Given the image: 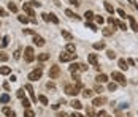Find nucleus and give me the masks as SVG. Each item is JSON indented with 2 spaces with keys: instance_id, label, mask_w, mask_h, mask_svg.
I'll list each match as a JSON object with an SVG mask.
<instances>
[{
  "instance_id": "nucleus-39",
  "label": "nucleus",
  "mask_w": 138,
  "mask_h": 117,
  "mask_svg": "<svg viewBox=\"0 0 138 117\" xmlns=\"http://www.w3.org/2000/svg\"><path fill=\"white\" fill-rule=\"evenodd\" d=\"M29 5H30V6H35V8H40V6H41V3H40L38 0H33V2H30Z\"/></svg>"
},
{
  "instance_id": "nucleus-7",
  "label": "nucleus",
  "mask_w": 138,
  "mask_h": 117,
  "mask_svg": "<svg viewBox=\"0 0 138 117\" xmlns=\"http://www.w3.org/2000/svg\"><path fill=\"white\" fill-rule=\"evenodd\" d=\"M127 19H129V22H130L132 30H133V32H138V22L135 21V18H133V16H127Z\"/></svg>"
},
{
  "instance_id": "nucleus-32",
  "label": "nucleus",
  "mask_w": 138,
  "mask_h": 117,
  "mask_svg": "<svg viewBox=\"0 0 138 117\" xmlns=\"http://www.w3.org/2000/svg\"><path fill=\"white\" fill-rule=\"evenodd\" d=\"M24 117H35V112L32 109H26V112H24Z\"/></svg>"
},
{
  "instance_id": "nucleus-18",
  "label": "nucleus",
  "mask_w": 138,
  "mask_h": 117,
  "mask_svg": "<svg viewBox=\"0 0 138 117\" xmlns=\"http://www.w3.org/2000/svg\"><path fill=\"white\" fill-rule=\"evenodd\" d=\"M62 37L65 38V40H68V41H72V40H73V35L70 33V32H67V30H62Z\"/></svg>"
},
{
  "instance_id": "nucleus-27",
  "label": "nucleus",
  "mask_w": 138,
  "mask_h": 117,
  "mask_svg": "<svg viewBox=\"0 0 138 117\" xmlns=\"http://www.w3.org/2000/svg\"><path fill=\"white\" fill-rule=\"evenodd\" d=\"M86 27H87V29H91V30H97L95 24H94V22H91V21H86Z\"/></svg>"
},
{
  "instance_id": "nucleus-22",
  "label": "nucleus",
  "mask_w": 138,
  "mask_h": 117,
  "mask_svg": "<svg viewBox=\"0 0 138 117\" xmlns=\"http://www.w3.org/2000/svg\"><path fill=\"white\" fill-rule=\"evenodd\" d=\"M70 71H72V73L79 71V63H72V65H70Z\"/></svg>"
},
{
  "instance_id": "nucleus-19",
  "label": "nucleus",
  "mask_w": 138,
  "mask_h": 117,
  "mask_svg": "<svg viewBox=\"0 0 138 117\" xmlns=\"http://www.w3.org/2000/svg\"><path fill=\"white\" fill-rule=\"evenodd\" d=\"M48 59H49V54H48V52H43V54H40V55H38V60L40 62H46Z\"/></svg>"
},
{
  "instance_id": "nucleus-52",
  "label": "nucleus",
  "mask_w": 138,
  "mask_h": 117,
  "mask_svg": "<svg viewBox=\"0 0 138 117\" xmlns=\"http://www.w3.org/2000/svg\"><path fill=\"white\" fill-rule=\"evenodd\" d=\"M13 57H14V59H19V57H21V51L18 49V51L14 52V55H13Z\"/></svg>"
},
{
  "instance_id": "nucleus-8",
  "label": "nucleus",
  "mask_w": 138,
  "mask_h": 117,
  "mask_svg": "<svg viewBox=\"0 0 138 117\" xmlns=\"http://www.w3.org/2000/svg\"><path fill=\"white\" fill-rule=\"evenodd\" d=\"M33 44L37 46H45V38L40 35H33Z\"/></svg>"
},
{
  "instance_id": "nucleus-2",
  "label": "nucleus",
  "mask_w": 138,
  "mask_h": 117,
  "mask_svg": "<svg viewBox=\"0 0 138 117\" xmlns=\"http://www.w3.org/2000/svg\"><path fill=\"white\" fill-rule=\"evenodd\" d=\"M24 59H26V62H33L35 60L33 48H32V46H27L26 49H24Z\"/></svg>"
},
{
  "instance_id": "nucleus-5",
  "label": "nucleus",
  "mask_w": 138,
  "mask_h": 117,
  "mask_svg": "<svg viewBox=\"0 0 138 117\" xmlns=\"http://www.w3.org/2000/svg\"><path fill=\"white\" fill-rule=\"evenodd\" d=\"M59 74H60V68H59L57 65H53V67L49 68V78L51 79H57Z\"/></svg>"
},
{
  "instance_id": "nucleus-12",
  "label": "nucleus",
  "mask_w": 138,
  "mask_h": 117,
  "mask_svg": "<svg viewBox=\"0 0 138 117\" xmlns=\"http://www.w3.org/2000/svg\"><path fill=\"white\" fill-rule=\"evenodd\" d=\"M87 62L97 67V54H89V57H87Z\"/></svg>"
},
{
  "instance_id": "nucleus-31",
  "label": "nucleus",
  "mask_w": 138,
  "mask_h": 117,
  "mask_svg": "<svg viewBox=\"0 0 138 117\" xmlns=\"http://www.w3.org/2000/svg\"><path fill=\"white\" fill-rule=\"evenodd\" d=\"M94 49H105V43H94Z\"/></svg>"
},
{
  "instance_id": "nucleus-48",
  "label": "nucleus",
  "mask_w": 138,
  "mask_h": 117,
  "mask_svg": "<svg viewBox=\"0 0 138 117\" xmlns=\"http://www.w3.org/2000/svg\"><path fill=\"white\" fill-rule=\"evenodd\" d=\"M97 117H108V114L105 112V111H100V112L97 114Z\"/></svg>"
},
{
  "instance_id": "nucleus-16",
  "label": "nucleus",
  "mask_w": 138,
  "mask_h": 117,
  "mask_svg": "<svg viewBox=\"0 0 138 117\" xmlns=\"http://www.w3.org/2000/svg\"><path fill=\"white\" fill-rule=\"evenodd\" d=\"M95 79L99 81V82H108V76H106V74H103V73H102V74H99V76H97Z\"/></svg>"
},
{
  "instance_id": "nucleus-46",
  "label": "nucleus",
  "mask_w": 138,
  "mask_h": 117,
  "mask_svg": "<svg viewBox=\"0 0 138 117\" xmlns=\"http://www.w3.org/2000/svg\"><path fill=\"white\" fill-rule=\"evenodd\" d=\"M95 21H97L99 24H103V22H105V19L102 18V16H97V18H95Z\"/></svg>"
},
{
  "instance_id": "nucleus-45",
  "label": "nucleus",
  "mask_w": 138,
  "mask_h": 117,
  "mask_svg": "<svg viewBox=\"0 0 138 117\" xmlns=\"http://www.w3.org/2000/svg\"><path fill=\"white\" fill-rule=\"evenodd\" d=\"M43 21H46V22H49V14H48V13H43Z\"/></svg>"
},
{
  "instance_id": "nucleus-25",
  "label": "nucleus",
  "mask_w": 138,
  "mask_h": 117,
  "mask_svg": "<svg viewBox=\"0 0 138 117\" xmlns=\"http://www.w3.org/2000/svg\"><path fill=\"white\" fill-rule=\"evenodd\" d=\"M86 116L94 117V109H92V106H87V108H86Z\"/></svg>"
},
{
  "instance_id": "nucleus-1",
  "label": "nucleus",
  "mask_w": 138,
  "mask_h": 117,
  "mask_svg": "<svg viewBox=\"0 0 138 117\" xmlns=\"http://www.w3.org/2000/svg\"><path fill=\"white\" fill-rule=\"evenodd\" d=\"M65 93L70 95V97H76L79 93V87L78 86H72V84H67L65 86Z\"/></svg>"
},
{
  "instance_id": "nucleus-33",
  "label": "nucleus",
  "mask_w": 138,
  "mask_h": 117,
  "mask_svg": "<svg viewBox=\"0 0 138 117\" xmlns=\"http://www.w3.org/2000/svg\"><path fill=\"white\" fill-rule=\"evenodd\" d=\"M8 41H10V38H8V37H3V38H2V44H0V46H2V48H7V46H8Z\"/></svg>"
},
{
  "instance_id": "nucleus-37",
  "label": "nucleus",
  "mask_w": 138,
  "mask_h": 117,
  "mask_svg": "<svg viewBox=\"0 0 138 117\" xmlns=\"http://www.w3.org/2000/svg\"><path fill=\"white\" fill-rule=\"evenodd\" d=\"M116 25H118L119 29H121V30H125V29H127V27H125V24H124V22H121V21H116Z\"/></svg>"
},
{
  "instance_id": "nucleus-38",
  "label": "nucleus",
  "mask_w": 138,
  "mask_h": 117,
  "mask_svg": "<svg viewBox=\"0 0 138 117\" xmlns=\"http://www.w3.org/2000/svg\"><path fill=\"white\" fill-rule=\"evenodd\" d=\"M8 60V55L5 52H2V51H0V62H7Z\"/></svg>"
},
{
  "instance_id": "nucleus-57",
  "label": "nucleus",
  "mask_w": 138,
  "mask_h": 117,
  "mask_svg": "<svg viewBox=\"0 0 138 117\" xmlns=\"http://www.w3.org/2000/svg\"><path fill=\"white\" fill-rule=\"evenodd\" d=\"M3 89H5V90H10V86H8V82L3 84Z\"/></svg>"
},
{
  "instance_id": "nucleus-47",
  "label": "nucleus",
  "mask_w": 138,
  "mask_h": 117,
  "mask_svg": "<svg viewBox=\"0 0 138 117\" xmlns=\"http://www.w3.org/2000/svg\"><path fill=\"white\" fill-rule=\"evenodd\" d=\"M118 13H119V16H121V18H127V14H125V11H124V10H118Z\"/></svg>"
},
{
  "instance_id": "nucleus-29",
  "label": "nucleus",
  "mask_w": 138,
  "mask_h": 117,
  "mask_svg": "<svg viewBox=\"0 0 138 117\" xmlns=\"http://www.w3.org/2000/svg\"><path fill=\"white\" fill-rule=\"evenodd\" d=\"M70 105H72L73 108H75V109H81V103L78 101V100H73V101L70 103Z\"/></svg>"
},
{
  "instance_id": "nucleus-17",
  "label": "nucleus",
  "mask_w": 138,
  "mask_h": 117,
  "mask_svg": "<svg viewBox=\"0 0 138 117\" xmlns=\"http://www.w3.org/2000/svg\"><path fill=\"white\" fill-rule=\"evenodd\" d=\"M102 32H103V35H105V37H110V35H113V33H114V29H111V27H106V29H103Z\"/></svg>"
},
{
  "instance_id": "nucleus-44",
  "label": "nucleus",
  "mask_w": 138,
  "mask_h": 117,
  "mask_svg": "<svg viewBox=\"0 0 138 117\" xmlns=\"http://www.w3.org/2000/svg\"><path fill=\"white\" fill-rule=\"evenodd\" d=\"M18 19H19V21H21L22 24H27V22H29V19H27V18H24V16H19Z\"/></svg>"
},
{
  "instance_id": "nucleus-3",
  "label": "nucleus",
  "mask_w": 138,
  "mask_h": 117,
  "mask_svg": "<svg viewBox=\"0 0 138 117\" xmlns=\"http://www.w3.org/2000/svg\"><path fill=\"white\" fill-rule=\"evenodd\" d=\"M76 59V54H72V52H64L59 55V60L60 62H72Z\"/></svg>"
},
{
  "instance_id": "nucleus-28",
  "label": "nucleus",
  "mask_w": 138,
  "mask_h": 117,
  "mask_svg": "<svg viewBox=\"0 0 138 117\" xmlns=\"http://www.w3.org/2000/svg\"><path fill=\"white\" fill-rule=\"evenodd\" d=\"M116 89H118V84H116V82H110V84H108V90H110V92H114Z\"/></svg>"
},
{
  "instance_id": "nucleus-21",
  "label": "nucleus",
  "mask_w": 138,
  "mask_h": 117,
  "mask_svg": "<svg viewBox=\"0 0 138 117\" xmlns=\"http://www.w3.org/2000/svg\"><path fill=\"white\" fill-rule=\"evenodd\" d=\"M10 73H11L10 67H0V74H10Z\"/></svg>"
},
{
  "instance_id": "nucleus-41",
  "label": "nucleus",
  "mask_w": 138,
  "mask_h": 117,
  "mask_svg": "<svg viewBox=\"0 0 138 117\" xmlns=\"http://www.w3.org/2000/svg\"><path fill=\"white\" fill-rule=\"evenodd\" d=\"M106 55H108V59H114V57H116V54L113 52L111 49H110V51H106Z\"/></svg>"
},
{
  "instance_id": "nucleus-11",
  "label": "nucleus",
  "mask_w": 138,
  "mask_h": 117,
  "mask_svg": "<svg viewBox=\"0 0 138 117\" xmlns=\"http://www.w3.org/2000/svg\"><path fill=\"white\" fill-rule=\"evenodd\" d=\"M105 103V98H102V97H99V98H94L92 100V106H102Z\"/></svg>"
},
{
  "instance_id": "nucleus-42",
  "label": "nucleus",
  "mask_w": 138,
  "mask_h": 117,
  "mask_svg": "<svg viewBox=\"0 0 138 117\" xmlns=\"http://www.w3.org/2000/svg\"><path fill=\"white\" fill-rule=\"evenodd\" d=\"M16 95H18V97H19L21 100H22V98H26V97H24V89H19V90H18V93H16Z\"/></svg>"
},
{
  "instance_id": "nucleus-50",
  "label": "nucleus",
  "mask_w": 138,
  "mask_h": 117,
  "mask_svg": "<svg viewBox=\"0 0 138 117\" xmlns=\"http://www.w3.org/2000/svg\"><path fill=\"white\" fill-rule=\"evenodd\" d=\"M0 16H8V13L5 11V10H3L2 6H0Z\"/></svg>"
},
{
  "instance_id": "nucleus-23",
  "label": "nucleus",
  "mask_w": 138,
  "mask_h": 117,
  "mask_svg": "<svg viewBox=\"0 0 138 117\" xmlns=\"http://www.w3.org/2000/svg\"><path fill=\"white\" fill-rule=\"evenodd\" d=\"M105 10H106L108 13H111V14L114 13V8H113V5H111V3H108V2L105 3Z\"/></svg>"
},
{
  "instance_id": "nucleus-20",
  "label": "nucleus",
  "mask_w": 138,
  "mask_h": 117,
  "mask_svg": "<svg viewBox=\"0 0 138 117\" xmlns=\"http://www.w3.org/2000/svg\"><path fill=\"white\" fill-rule=\"evenodd\" d=\"M65 14L68 16V18H75V19H79V16H78L76 13H73L72 10H65Z\"/></svg>"
},
{
  "instance_id": "nucleus-51",
  "label": "nucleus",
  "mask_w": 138,
  "mask_h": 117,
  "mask_svg": "<svg viewBox=\"0 0 138 117\" xmlns=\"http://www.w3.org/2000/svg\"><path fill=\"white\" fill-rule=\"evenodd\" d=\"M46 87H48V89H51V90H54V87H56V86H54L53 82H48V84H46Z\"/></svg>"
},
{
  "instance_id": "nucleus-49",
  "label": "nucleus",
  "mask_w": 138,
  "mask_h": 117,
  "mask_svg": "<svg viewBox=\"0 0 138 117\" xmlns=\"http://www.w3.org/2000/svg\"><path fill=\"white\" fill-rule=\"evenodd\" d=\"M86 70H87V67L83 65V63H79V71H86Z\"/></svg>"
},
{
  "instance_id": "nucleus-53",
  "label": "nucleus",
  "mask_w": 138,
  "mask_h": 117,
  "mask_svg": "<svg viewBox=\"0 0 138 117\" xmlns=\"http://www.w3.org/2000/svg\"><path fill=\"white\" fill-rule=\"evenodd\" d=\"M70 3L75 5V6H79V2H78V0H70Z\"/></svg>"
},
{
  "instance_id": "nucleus-4",
  "label": "nucleus",
  "mask_w": 138,
  "mask_h": 117,
  "mask_svg": "<svg viewBox=\"0 0 138 117\" xmlns=\"http://www.w3.org/2000/svg\"><path fill=\"white\" fill-rule=\"evenodd\" d=\"M111 76H113V79H114L116 82L122 84V86L127 82V81H125V76H124L122 73H119V71H113V74H111Z\"/></svg>"
},
{
  "instance_id": "nucleus-56",
  "label": "nucleus",
  "mask_w": 138,
  "mask_h": 117,
  "mask_svg": "<svg viewBox=\"0 0 138 117\" xmlns=\"http://www.w3.org/2000/svg\"><path fill=\"white\" fill-rule=\"evenodd\" d=\"M127 63H129V65H132V67H133V65H135V62L132 60V59H129V60H127Z\"/></svg>"
},
{
  "instance_id": "nucleus-34",
  "label": "nucleus",
  "mask_w": 138,
  "mask_h": 117,
  "mask_svg": "<svg viewBox=\"0 0 138 117\" xmlns=\"http://www.w3.org/2000/svg\"><path fill=\"white\" fill-rule=\"evenodd\" d=\"M38 101L41 103V105H48V98H46L45 95H40V97H38Z\"/></svg>"
},
{
  "instance_id": "nucleus-30",
  "label": "nucleus",
  "mask_w": 138,
  "mask_h": 117,
  "mask_svg": "<svg viewBox=\"0 0 138 117\" xmlns=\"http://www.w3.org/2000/svg\"><path fill=\"white\" fill-rule=\"evenodd\" d=\"M49 21H51V22H54V24H59L57 16H56V14H53V13H49Z\"/></svg>"
},
{
  "instance_id": "nucleus-40",
  "label": "nucleus",
  "mask_w": 138,
  "mask_h": 117,
  "mask_svg": "<svg viewBox=\"0 0 138 117\" xmlns=\"http://www.w3.org/2000/svg\"><path fill=\"white\" fill-rule=\"evenodd\" d=\"M0 101L2 103H8L10 101V97H8V95H2V97H0Z\"/></svg>"
},
{
  "instance_id": "nucleus-6",
  "label": "nucleus",
  "mask_w": 138,
  "mask_h": 117,
  "mask_svg": "<svg viewBox=\"0 0 138 117\" xmlns=\"http://www.w3.org/2000/svg\"><path fill=\"white\" fill-rule=\"evenodd\" d=\"M40 78H41V68H37V70L29 73V79H30L32 82H33V81H38Z\"/></svg>"
},
{
  "instance_id": "nucleus-35",
  "label": "nucleus",
  "mask_w": 138,
  "mask_h": 117,
  "mask_svg": "<svg viewBox=\"0 0 138 117\" xmlns=\"http://www.w3.org/2000/svg\"><path fill=\"white\" fill-rule=\"evenodd\" d=\"M8 10L13 11V13H16V11H18V6H16L14 3H8Z\"/></svg>"
},
{
  "instance_id": "nucleus-26",
  "label": "nucleus",
  "mask_w": 138,
  "mask_h": 117,
  "mask_svg": "<svg viewBox=\"0 0 138 117\" xmlns=\"http://www.w3.org/2000/svg\"><path fill=\"white\" fill-rule=\"evenodd\" d=\"M84 18H86V21H92V19H94V13H92V11H86L84 13Z\"/></svg>"
},
{
  "instance_id": "nucleus-55",
  "label": "nucleus",
  "mask_w": 138,
  "mask_h": 117,
  "mask_svg": "<svg viewBox=\"0 0 138 117\" xmlns=\"http://www.w3.org/2000/svg\"><path fill=\"white\" fill-rule=\"evenodd\" d=\"M72 117H83V116H81L79 112H73V114H72Z\"/></svg>"
},
{
  "instance_id": "nucleus-9",
  "label": "nucleus",
  "mask_w": 138,
  "mask_h": 117,
  "mask_svg": "<svg viewBox=\"0 0 138 117\" xmlns=\"http://www.w3.org/2000/svg\"><path fill=\"white\" fill-rule=\"evenodd\" d=\"M22 10H24V13H27L29 16H35V11L32 10V6H30L29 3H24V5H22Z\"/></svg>"
},
{
  "instance_id": "nucleus-14",
  "label": "nucleus",
  "mask_w": 138,
  "mask_h": 117,
  "mask_svg": "<svg viewBox=\"0 0 138 117\" xmlns=\"http://www.w3.org/2000/svg\"><path fill=\"white\" fill-rule=\"evenodd\" d=\"M3 114H5V116H8V117H16V112H14V111H11L10 108H7V106L3 108Z\"/></svg>"
},
{
  "instance_id": "nucleus-24",
  "label": "nucleus",
  "mask_w": 138,
  "mask_h": 117,
  "mask_svg": "<svg viewBox=\"0 0 138 117\" xmlns=\"http://www.w3.org/2000/svg\"><path fill=\"white\" fill-rule=\"evenodd\" d=\"M83 97H84V98H91V97H92V90L84 89V90H83Z\"/></svg>"
},
{
  "instance_id": "nucleus-13",
  "label": "nucleus",
  "mask_w": 138,
  "mask_h": 117,
  "mask_svg": "<svg viewBox=\"0 0 138 117\" xmlns=\"http://www.w3.org/2000/svg\"><path fill=\"white\" fill-rule=\"evenodd\" d=\"M118 65H119V68H121V70H127V68H129V67H127L129 63H127V60H125V59H119Z\"/></svg>"
},
{
  "instance_id": "nucleus-36",
  "label": "nucleus",
  "mask_w": 138,
  "mask_h": 117,
  "mask_svg": "<svg viewBox=\"0 0 138 117\" xmlns=\"http://www.w3.org/2000/svg\"><path fill=\"white\" fill-rule=\"evenodd\" d=\"M22 106L26 108V109H29V108H30V101H29L27 98H22Z\"/></svg>"
},
{
  "instance_id": "nucleus-15",
  "label": "nucleus",
  "mask_w": 138,
  "mask_h": 117,
  "mask_svg": "<svg viewBox=\"0 0 138 117\" xmlns=\"http://www.w3.org/2000/svg\"><path fill=\"white\" fill-rule=\"evenodd\" d=\"M65 51H67V52H72V54H75L76 48H75V44H73V43H68V44L65 46Z\"/></svg>"
},
{
  "instance_id": "nucleus-43",
  "label": "nucleus",
  "mask_w": 138,
  "mask_h": 117,
  "mask_svg": "<svg viewBox=\"0 0 138 117\" xmlns=\"http://www.w3.org/2000/svg\"><path fill=\"white\" fill-rule=\"evenodd\" d=\"M24 35H37V33H35L33 30H30V29H26V30H24Z\"/></svg>"
},
{
  "instance_id": "nucleus-54",
  "label": "nucleus",
  "mask_w": 138,
  "mask_h": 117,
  "mask_svg": "<svg viewBox=\"0 0 138 117\" xmlns=\"http://www.w3.org/2000/svg\"><path fill=\"white\" fill-rule=\"evenodd\" d=\"M95 92H99V93H100V92H103V89H102L100 86H97V87H95Z\"/></svg>"
},
{
  "instance_id": "nucleus-10",
  "label": "nucleus",
  "mask_w": 138,
  "mask_h": 117,
  "mask_svg": "<svg viewBox=\"0 0 138 117\" xmlns=\"http://www.w3.org/2000/svg\"><path fill=\"white\" fill-rule=\"evenodd\" d=\"M26 90L30 93V98H32V101H37V97H35V93H33V89H32V84H26Z\"/></svg>"
},
{
  "instance_id": "nucleus-58",
  "label": "nucleus",
  "mask_w": 138,
  "mask_h": 117,
  "mask_svg": "<svg viewBox=\"0 0 138 117\" xmlns=\"http://www.w3.org/2000/svg\"><path fill=\"white\" fill-rule=\"evenodd\" d=\"M57 117H67V114H65V112H59Z\"/></svg>"
}]
</instances>
